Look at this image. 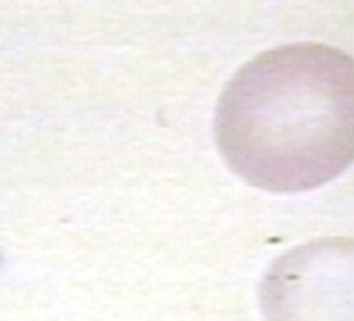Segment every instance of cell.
Here are the masks:
<instances>
[{
  "label": "cell",
  "mask_w": 354,
  "mask_h": 321,
  "mask_svg": "<svg viewBox=\"0 0 354 321\" xmlns=\"http://www.w3.org/2000/svg\"><path fill=\"white\" fill-rule=\"evenodd\" d=\"M229 168L276 193L324 186L354 163V57L324 43H290L233 75L215 111Z\"/></svg>",
  "instance_id": "6da1fadb"
},
{
  "label": "cell",
  "mask_w": 354,
  "mask_h": 321,
  "mask_svg": "<svg viewBox=\"0 0 354 321\" xmlns=\"http://www.w3.org/2000/svg\"><path fill=\"white\" fill-rule=\"evenodd\" d=\"M258 296L267 321H354V240L319 237L281 253Z\"/></svg>",
  "instance_id": "7a4b0ae2"
}]
</instances>
